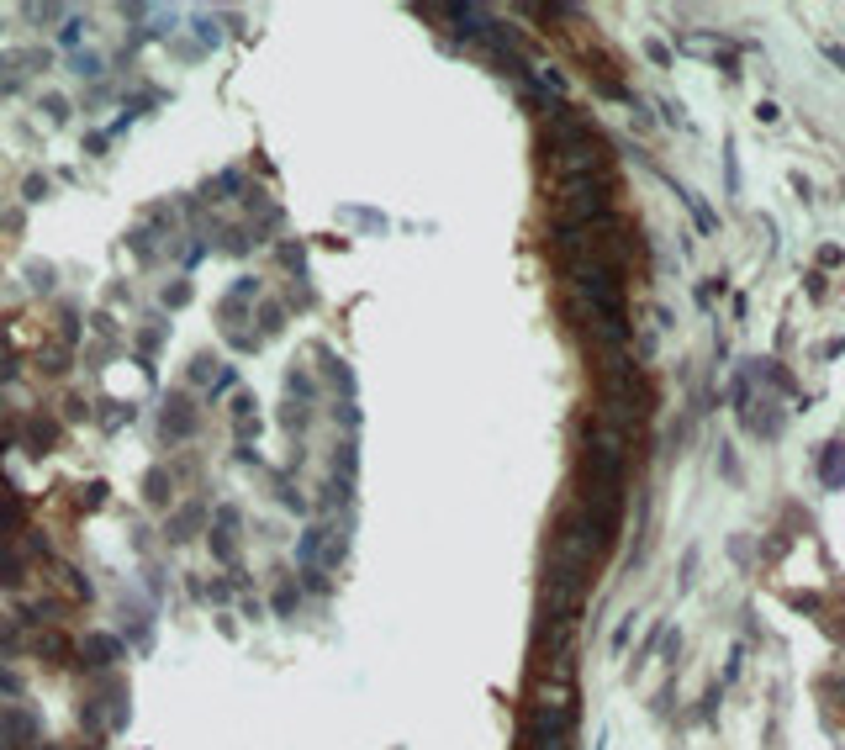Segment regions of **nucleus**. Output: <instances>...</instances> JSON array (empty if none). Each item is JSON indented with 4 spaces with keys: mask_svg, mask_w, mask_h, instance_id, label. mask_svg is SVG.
Listing matches in <instances>:
<instances>
[{
    "mask_svg": "<svg viewBox=\"0 0 845 750\" xmlns=\"http://www.w3.org/2000/svg\"><path fill=\"white\" fill-rule=\"evenodd\" d=\"M185 296H190V286H169V291H165V307H180Z\"/></svg>",
    "mask_w": 845,
    "mask_h": 750,
    "instance_id": "nucleus-15",
    "label": "nucleus"
},
{
    "mask_svg": "<svg viewBox=\"0 0 845 750\" xmlns=\"http://www.w3.org/2000/svg\"><path fill=\"white\" fill-rule=\"evenodd\" d=\"M576 708H528L523 713V750H570Z\"/></svg>",
    "mask_w": 845,
    "mask_h": 750,
    "instance_id": "nucleus-3",
    "label": "nucleus"
},
{
    "mask_svg": "<svg viewBox=\"0 0 845 750\" xmlns=\"http://www.w3.org/2000/svg\"><path fill=\"white\" fill-rule=\"evenodd\" d=\"M291 608H296V586H285V592H275V613H291Z\"/></svg>",
    "mask_w": 845,
    "mask_h": 750,
    "instance_id": "nucleus-13",
    "label": "nucleus"
},
{
    "mask_svg": "<svg viewBox=\"0 0 845 750\" xmlns=\"http://www.w3.org/2000/svg\"><path fill=\"white\" fill-rule=\"evenodd\" d=\"M561 281H565V296H581V301L608 307V312H629L623 307V270L603 265V259H565Z\"/></svg>",
    "mask_w": 845,
    "mask_h": 750,
    "instance_id": "nucleus-2",
    "label": "nucleus"
},
{
    "mask_svg": "<svg viewBox=\"0 0 845 750\" xmlns=\"http://www.w3.org/2000/svg\"><path fill=\"white\" fill-rule=\"evenodd\" d=\"M32 650H43V655H69V645H63V639H54V635L32 639Z\"/></svg>",
    "mask_w": 845,
    "mask_h": 750,
    "instance_id": "nucleus-11",
    "label": "nucleus"
},
{
    "mask_svg": "<svg viewBox=\"0 0 845 750\" xmlns=\"http://www.w3.org/2000/svg\"><path fill=\"white\" fill-rule=\"evenodd\" d=\"M550 212H555V223H576V228L613 217V180H608V174L555 180V185H550Z\"/></svg>",
    "mask_w": 845,
    "mask_h": 750,
    "instance_id": "nucleus-1",
    "label": "nucleus"
},
{
    "mask_svg": "<svg viewBox=\"0 0 845 750\" xmlns=\"http://www.w3.org/2000/svg\"><path fill=\"white\" fill-rule=\"evenodd\" d=\"M196 523H201V508H185L180 518L169 523V539H190V528H196Z\"/></svg>",
    "mask_w": 845,
    "mask_h": 750,
    "instance_id": "nucleus-8",
    "label": "nucleus"
},
{
    "mask_svg": "<svg viewBox=\"0 0 845 750\" xmlns=\"http://www.w3.org/2000/svg\"><path fill=\"white\" fill-rule=\"evenodd\" d=\"M281 254H285V265L296 270V281H301V275H307V254H301V243H285Z\"/></svg>",
    "mask_w": 845,
    "mask_h": 750,
    "instance_id": "nucleus-9",
    "label": "nucleus"
},
{
    "mask_svg": "<svg viewBox=\"0 0 845 750\" xmlns=\"http://www.w3.org/2000/svg\"><path fill=\"white\" fill-rule=\"evenodd\" d=\"M0 693H21V682H16L11 671H0Z\"/></svg>",
    "mask_w": 845,
    "mask_h": 750,
    "instance_id": "nucleus-16",
    "label": "nucleus"
},
{
    "mask_svg": "<svg viewBox=\"0 0 845 750\" xmlns=\"http://www.w3.org/2000/svg\"><path fill=\"white\" fill-rule=\"evenodd\" d=\"M190 428H196V407H185V402H169L165 423H159V434H165L169 444H174V439H185Z\"/></svg>",
    "mask_w": 845,
    "mask_h": 750,
    "instance_id": "nucleus-6",
    "label": "nucleus"
},
{
    "mask_svg": "<svg viewBox=\"0 0 845 750\" xmlns=\"http://www.w3.org/2000/svg\"><path fill=\"white\" fill-rule=\"evenodd\" d=\"M43 196H48V180H43V174H38V180H32V185H27V201H43Z\"/></svg>",
    "mask_w": 845,
    "mask_h": 750,
    "instance_id": "nucleus-14",
    "label": "nucleus"
},
{
    "mask_svg": "<svg viewBox=\"0 0 845 750\" xmlns=\"http://www.w3.org/2000/svg\"><path fill=\"white\" fill-rule=\"evenodd\" d=\"M232 417H249V423H254V397H249V392L232 397Z\"/></svg>",
    "mask_w": 845,
    "mask_h": 750,
    "instance_id": "nucleus-12",
    "label": "nucleus"
},
{
    "mask_svg": "<svg viewBox=\"0 0 845 750\" xmlns=\"http://www.w3.org/2000/svg\"><path fill=\"white\" fill-rule=\"evenodd\" d=\"M80 655H85L90 666H116V661H122V639H112V635H85Z\"/></svg>",
    "mask_w": 845,
    "mask_h": 750,
    "instance_id": "nucleus-5",
    "label": "nucleus"
},
{
    "mask_svg": "<svg viewBox=\"0 0 845 750\" xmlns=\"http://www.w3.org/2000/svg\"><path fill=\"white\" fill-rule=\"evenodd\" d=\"M212 365H217L212 354H201V359H190V386H196V381H212Z\"/></svg>",
    "mask_w": 845,
    "mask_h": 750,
    "instance_id": "nucleus-10",
    "label": "nucleus"
},
{
    "mask_svg": "<svg viewBox=\"0 0 845 750\" xmlns=\"http://www.w3.org/2000/svg\"><path fill=\"white\" fill-rule=\"evenodd\" d=\"M232 534H238V513L223 508L217 523H212V555H217V560H232V555H238V539H232Z\"/></svg>",
    "mask_w": 845,
    "mask_h": 750,
    "instance_id": "nucleus-4",
    "label": "nucleus"
},
{
    "mask_svg": "<svg viewBox=\"0 0 845 750\" xmlns=\"http://www.w3.org/2000/svg\"><path fill=\"white\" fill-rule=\"evenodd\" d=\"M143 497H148L154 508H165V502H169V476H165V470H148V481H143Z\"/></svg>",
    "mask_w": 845,
    "mask_h": 750,
    "instance_id": "nucleus-7",
    "label": "nucleus"
}]
</instances>
